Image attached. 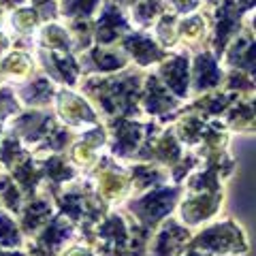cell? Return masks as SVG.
<instances>
[{"instance_id":"9a60e30c","label":"cell","mask_w":256,"mask_h":256,"mask_svg":"<svg viewBox=\"0 0 256 256\" xmlns=\"http://www.w3.org/2000/svg\"><path fill=\"white\" fill-rule=\"evenodd\" d=\"M50 94H52L50 82H47V79H38V82H34L26 90L24 98L28 102H45V100H50Z\"/></svg>"},{"instance_id":"7a4b0ae2","label":"cell","mask_w":256,"mask_h":256,"mask_svg":"<svg viewBox=\"0 0 256 256\" xmlns=\"http://www.w3.org/2000/svg\"><path fill=\"white\" fill-rule=\"evenodd\" d=\"M175 196H178V190L164 188V190H158V192H152V194L143 196L137 203H132V210H137L139 216L148 224H154L173 207Z\"/></svg>"},{"instance_id":"8992f818","label":"cell","mask_w":256,"mask_h":256,"mask_svg":"<svg viewBox=\"0 0 256 256\" xmlns=\"http://www.w3.org/2000/svg\"><path fill=\"white\" fill-rule=\"evenodd\" d=\"M194 70H196V77H194L196 90H205V88H212V86H216L220 82L218 64H216V60L210 54L198 56L196 62H194Z\"/></svg>"},{"instance_id":"ba28073f","label":"cell","mask_w":256,"mask_h":256,"mask_svg":"<svg viewBox=\"0 0 256 256\" xmlns=\"http://www.w3.org/2000/svg\"><path fill=\"white\" fill-rule=\"evenodd\" d=\"M122 28H126V22H124L122 15H120V11L116 9V6H107L105 15L98 20L96 38H98L100 43H109L118 36V30H122Z\"/></svg>"},{"instance_id":"83f0119b","label":"cell","mask_w":256,"mask_h":256,"mask_svg":"<svg viewBox=\"0 0 256 256\" xmlns=\"http://www.w3.org/2000/svg\"><path fill=\"white\" fill-rule=\"evenodd\" d=\"M0 2H4V4H20L22 0H0Z\"/></svg>"},{"instance_id":"2e32d148","label":"cell","mask_w":256,"mask_h":256,"mask_svg":"<svg viewBox=\"0 0 256 256\" xmlns=\"http://www.w3.org/2000/svg\"><path fill=\"white\" fill-rule=\"evenodd\" d=\"M45 173L56 182H64V180L73 178V169H68V166L64 164V160H60V158L47 160L45 162Z\"/></svg>"},{"instance_id":"30bf717a","label":"cell","mask_w":256,"mask_h":256,"mask_svg":"<svg viewBox=\"0 0 256 256\" xmlns=\"http://www.w3.org/2000/svg\"><path fill=\"white\" fill-rule=\"evenodd\" d=\"M178 102L171 96H166L164 88H160L158 79L156 77H150L148 79V98H146V107L150 114H160V111H166L175 107Z\"/></svg>"},{"instance_id":"44dd1931","label":"cell","mask_w":256,"mask_h":256,"mask_svg":"<svg viewBox=\"0 0 256 256\" xmlns=\"http://www.w3.org/2000/svg\"><path fill=\"white\" fill-rule=\"evenodd\" d=\"M158 2L156 0H146V2H141L137 6V15H139V20L141 22H150L152 18H154V13H158Z\"/></svg>"},{"instance_id":"e0dca14e","label":"cell","mask_w":256,"mask_h":256,"mask_svg":"<svg viewBox=\"0 0 256 256\" xmlns=\"http://www.w3.org/2000/svg\"><path fill=\"white\" fill-rule=\"evenodd\" d=\"M92 60H94V66L98 70H114V68H120L124 64L122 58H118L114 54H102L100 50L92 52Z\"/></svg>"},{"instance_id":"603a6c76","label":"cell","mask_w":256,"mask_h":256,"mask_svg":"<svg viewBox=\"0 0 256 256\" xmlns=\"http://www.w3.org/2000/svg\"><path fill=\"white\" fill-rule=\"evenodd\" d=\"M34 22H36V13L32 9H22L18 15H15V24H18L20 28H30Z\"/></svg>"},{"instance_id":"6da1fadb","label":"cell","mask_w":256,"mask_h":256,"mask_svg":"<svg viewBox=\"0 0 256 256\" xmlns=\"http://www.w3.org/2000/svg\"><path fill=\"white\" fill-rule=\"evenodd\" d=\"M196 246L205 248V250H235V252H244L246 250V244H244V237L239 233V228L235 224H220V226H214V228H207L205 233L196 239Z\"/></svg>"},{"instance_id":"cb8c5ba5","label":"cell","mask_w":256,"mask_h":256,"mask_svg":"<svg viewBox=\"0 0 256 256\" xmlns=\"http://www.w3.org/2000/svg\"><path fill=\"white\" fill-rule=\"evenodd\" d=\"M9 111H18V105L9 92H0V116H6Z\"/></svg>"},{"instance_id":"4316f807","label":"cell","mask_w":256,"mask_h":256,"mask_svg":"<svg viewBox=\"0 0 256 256\" xmlns=\"http://www.w3.org/2000/svg\"><path fill=\"white\" fill-rule=\"evenodd\" d=\"M239 2H242V9H239V11H248V9H252L254 0H239Z\"/></svg>"},{"instance_id":"5b68a950","label":"cell","mask_w":256,"mask_h":256,"mask_svg":"<svg viewBox=\"0 0 256 256\" xmlns=\"http://www.w3.org/2000/svg\"><path fill=\"white\" fill-rule=\"evenodd\" d=\"M114 132H116V143L114 152L116 154H128L141 137V126L126 122V120H116L114 122Z\"/></svg>"},{"instance_id":"3957f363","label":"cell","mask_w":256,"mask_h":256,"mask_svg":"<svg viewBox=\"0 0 256 256\" xmlns=\"http://www.w3.org/2000/svg\"><path fill=\"white\" fill-rule=\"evenodd\" d=\"M239 22V9L233 4V0H226L222 4V9L216 11V54H220L226 45L228 36L233 34Z\"/></svg>"},{"instance_id":"484cf974","label":"cell","mask_w":256,"mask_h":256,"mask_svg":"<svg viewBox=\"0 0 256 256\" xmlns=\"http://www.w3.org/2000/svg\"><path fill=\"white\" fill-rule=\"evenodd\" d=\"M175 2H178V6L182 11H190L192 6L196 4V0H175Z\"/></svg>"},{"instance_id":"9c48e42d","label":"cell","mask_w":256,"mask_h":256,"mask_svg":"<svg viewBox=\"0 0 256 256\" xmlns=\"http://www.w3.org/2000/svg\"><path fill=\"white\" fill-rule=\"evenodd\" d=\"M220 203V196H196V198H190V201L184 205V218L188 222H198V220H205L207 216H212V212L218 207Z\"/></svg>"},{"instance_id":"52a82bcc","label":"cell","mask_w":256,"mask_h":256,"mask_svg":"<svg viewBox=\"0 0 256 256\" xmlns=\"http://www.w3.org/2000/svg\"><path fill=\"white\" fill-rule=\"evenodd\" d=\"M124 47L130 52L134 58H137L141 64H148V62H154L158 58H162V52L150 41V38L141 36V34H132V36H126Z\"/></svg>"},{"instance_id":"277c9868","label":"cell","mask_w":256,"mask_h":256,"mask_svg":"<svg viewBox=\"0 0 256 256\" xmlns=\"http://www.w3.org/2000/svg\"><path fill=\"white\" fill-rule=\"evenodd\" d=\"M164 82L178 96H186V86H188V62L186 58H173L162 66Z\"/></svg>"},{"instance_id":"4fadbf2b","label":"cell","mask_w":256,"mask_h":256,"mask_svg":"<svg viewBox=\"0 0 256 256\" xmlns=\"http://www.w3.org/2000/svg\"><path fill=\"white\" fill-rule=\"evenodd\" d=\"M47 216H50V207L45 203H32L28 210H26V216H24V226L26 228H36Z\"/></svg>"},{"instance_id":"d4e9b609","label":"cell","mask_w":256,"mask_h":256,"mask_svg":"<svg viewBox=\"0 0 256 256\" xmlns=\"http://www.w3.org/2000/svg\"><path fill=\"white\" fill-rule=\"evenodd\" d=\"M230 88H244V90H250L252 84L248 82V79H244V75H230V82H228Z\"/></svg>"},{"instance_id":"f1b7e54d","label":"cell","mask_w":256,"mask_h":256,"mask_svg":"<svg viewBox=\"0 0 256 256\" xmlns=\"http://www.w3.org/2000/svg\"><path fill=\"white\" fill-rule=\"evenodd\" d=\"M0 256H24L22 252H13V254H0Z\"/></svg>"},{"instance_id":"ac0fdd59","label":"cell","mask_w":256,"mask_h":256,"mask_svg":"<svg viewBox=\"0 0 256 256\" xmlns=\"http://www.w3.org/2000/svg\"><path fill=\"white\" fill-rule=\"evenodd\" d=\"M0 244L2 246H18L20 244V235L15 230L13 222L6 218V216H0Z\"/></svg>"},{"instance_id":"5bb4252c","label":"cell","mask_w":256,"mask_h":256,"mask_svg":"<svg viewBox=\"0 0 256 256\" xmlns=\"http://www.w3.org/2000/svg\"><path fill=\"white\" fill-rule=\"evenodd\" d=\"M54 66L58 68L56 73L60 75L66 84H75V70H77V62L73 58H62V56H52Z\"/></svg>"},{"instance_id":"d6986e66","label":"cell","mask_w":256,"mask_h":256,"mask_svg":"<svg viewBox=\"0 0 256 256\" xmlns=\"http://www.w3.org/2000/svg\"><path fill=\"white\" fill-rule=\"evenodd\" d=\"M43 38L47 41V45H52V47H62V50H68V41H66V34L60 30V28H56V26H50L45 30V34Z\"/></svg>"},{"instance_id":"7c38bea8","label":"cell","mask_w":256,"mask_h":256,"mask_svg":"<svg viewBox=\"0 0 256 256\" xmlns=\"http://www.w3.org/2000/svg\"><path fill=\"white\" fill-rule=\"evenodd\" d=\"M228 62L230 64H237V66H244L246 70H250V73H254V45L252 41H237L233 45V50H230L228 54Z\"/></svg>"},{"instance_id":"7402d4cb","label":"cell","mask_w":256,"mask_h":256,"mask_svg":"<svg viewBox=\"0 0 256 256\" xmlns=\"http://www.w3.org/2000/svg\"><path fill=\"white\" fill-rule=\"evenodd\" d=\"M180 32H184V34H188L190 38H196V36H201V34H203V22L198 20V18L190 20V22H186V24H184Z\"/></svg>"},{"instance_id":"8fae6325","label":"cell","mask_w":256,"mask_h":256,"mask_svg":"<svg viewBox=\"0 0 256 256\" xmlns=\"http://www.w3.org/2000/svg\"><path fill=\"white\" fill-rule=\"evenodd\" d=\"M47 124H50V118H45L41 114H28V116H22L18 120L15 128H18L20 132H24V137L28 141H34V139L41 137V134L47 132V128H45Z\"/></svg>"},{"instance_id":"ffe728a7","label":"cell","mask_w":256,"mask_h":256,"mask_svg":"<svg viewBox=\"0 0 256 256\" xmlns=\"http://www.w3.org/2000/svg\"><path fill=\"white\" fill-rule=\"evenodd\" d=\"M96 2H98V0H73V2L68 4L66 13L68 15H90Z\"/></svg>"}]
</instances>
